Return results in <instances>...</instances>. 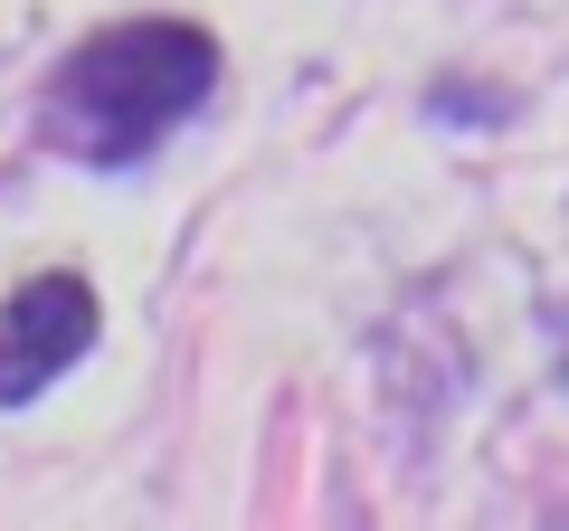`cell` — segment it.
Returning a JSON list of instances; mask_svg holds the SVG:
<instances>
[{
    "instance_id": "cell-1",
    "label": "cell",
    "mask_w": 569,
    "mask_h": 531,
    "mask_svg": "<svg viewBox=\"0 0 569 531\" xmlns=\"http://www.w3.org/2000/svg\"><path fill=\"white\" fill-rule=\"evenodd\" d=\"M219 86V39L190 20H123L96 29L77 58L48 77V143L96 171H123L162 143L171 123L200 114Z\"/></svg>"
},
{
    "instance_id": "cell-2",
    "label": "cell",
    "mask_w": 569,
    "mask_h": 531,
    "mask_svg": "<svg viewBox=\"0 0 569 531\" xmlns=\"http://www.w3.org/2000/svg\"><path fill=\"white\" fill-rule=\"evenodd\" d=\"M96 285L86 275H29L10 304H0V409H20V399H39L48 380H67V370L96 351Z\"/></svg>"
},
{
    "instance_id": "cell-3",
    "label": "cell",
    "mask_w": 569,
    "mask_h": 531,
    "mask_svg": "<svg viewBox=\"0 0 569 531\" xmlns=\"http://www.w3.org/2000/svg\"><path fill=\"white\" fill-rule=\"evenodd\" d=\"M550 370H560V389H569V304H560V332H550Z\"/></svg>"
}]
</instances>
